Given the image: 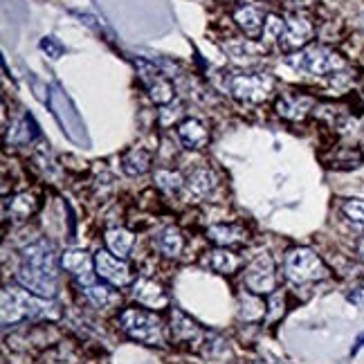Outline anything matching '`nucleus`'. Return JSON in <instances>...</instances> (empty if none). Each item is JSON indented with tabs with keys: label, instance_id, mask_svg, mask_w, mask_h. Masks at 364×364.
Segmentation results:
<instances>
[{
	"label": "nucleus",
	"instance_id": "10",
	"mask_svg": "<svg viewBox=\"0 0 364 364\" xmlns=\"http://www.w3.org/2000/svg\"><path fill=\"white\" fill-rule=\"evenodd\" d=\"M139 68V77H142L144 86L149 88L151 100L156 104H169L173 100V88L171 83L162 77V73L156 65H149L146 61H137Z\"/></svg>",
	"mask_w": 364,
	"mask_h": 364
},
{
	"label": "nucleus",
	"instance_id": "24",
	"mask_svg": "<svg viewBox=\"0 0 364 364\" xmlns=\"http://www.w3.org/2000/svg\"><path fill=\"white\" fill-rule=\"evenodd\" d=\"M7 212L14 220H25L36 212V200L32 193H16L14 198L7 203Z\"/></svg>",
	"mask_w": 364,
	"mask_h": 364
},
{
	"label": "nucleus",
	"instance_id": "9",
	"mask_svg": "<svg viewBox=\"0 0 364 364\" xmlns=\"http://www.w3.org/2000/svg\"><path fill=\"white\" fill-rule=\"evenodd\" d=\"M313 38V25L304 16H288L284 21L282 32L277 36V43L282 50H301Z\"/></svg>",
	"mask_w": 364,
	"mask_h": 364
},
{
	"label": "nucleus",
	"instance_id": "1",
	"mask_svg": "<svg viewBox=\"0 0 364 364\" xmlns=\"http://www.w3.org/2000/svg\"><path fill=\"white\" fill-rule=\"evenodd\" d=\"M59 311L52 301L34 295V292L9 286L3 290V324H18L23 319H38V317H57Z\"/></svg>",
	"mask_w": 364,
	"mask_h": 364
},
{
	"label": "nucleus",
	"instance_id": "21",
	"mask_svg": "<svg viewBox=\"0 0 364 364\" xmlns=\"http://www.w3.org/2000/svg\"><path fill=\"white\" fill-rule=\"evenodd\" d=\"M122 169L129 176H144L151 169V153L146 149H131L122 160Z\"/></svg>",
	"mask_w": 364,
	"mask_h": 364
},
{
	"label": "nucleus",
	"instance_id": "3",
	"mask_svg": "<svg viewBox=\"0 0 364 364\" xmlns=\"http://www.w3.org/2000/svg\"><path fill=\"white\" fill-rule=\"evenodd\" d=\"M119 324L126 335H131L133 340L151 344V346H160L164 344V335H162V321L156 313L142 311V308H129L119 315Z\"/></svg>",
	"mask_w": 364,
	"mask_h": 364
},
{
	"label": "nucleus",
	"instance_id": "19",
	"mask_svg": "<svg viewBox=\"0 0 364 364\" xmlns=\"http://www.w3.org/2000/svg\"><path fill=\"white\" fill-rule=\"evenodd\" d=\"M216 189V176L209 169H196L187 178V191L196 198H207L209 193H214Z\"/></svg>",
	"mask_w": 364,
	"mask_h": 364
},
{
	"label": "nucleus",
	"instance_id": "12",
	"mask_svg": "<svg viewBox=\"0 0 364 364\" xmlns=\"http://www.w3.org/2000/svg\"><path fill=\"white\" fill-rule=\"evenodd\" d=\"M61 265L81 279V284L92 282V270H95V259H90L88 252L83 250H65L61 255Z\"/></svg>",
	"mask_w": 364,
	"mask_h": 364
},
{
	"label": "nucleus",
	"instance_id": "15",
	"mask_svg": "<svg viewBox=\"0 0 364 364\" xmlns=\"http://www.w3.org/2000/svg\"><path fill=\"white\" fill-rule=\"evenodd\" d=\"M234 21L245 32V36H250V38H261L263 32H265V23H268V21L263 18L261 9L252 7V5L241 7L239 11H236L234 14Z\"/></svg>",
	"mask_w": 364,
	"mask_h": 364
},
{
	"label": "nucleus",
	"instance_id": "18",
	"mask_svg": "<svg viewBox=\"0 0 364 364\" xmlns=\"http://www.w3.org/2000/svg\"><path fill=\"white\" fill-rule=\"evenodd\" d=\"M178 135L189 149H203L209 142V133L198 119H185L178 126Z\"/></svg>",
	"mask_w": 364,
	"mask_h": 364
},
{
	"label": "nucleus",
	"instance_id": "11",
	"mask_svg": "<svg viewBox=\"0 0 364 364\" xmlns=\"http://www.w3.org/2000/svg\"><path fill=\"white\" fill-rule=\"evenodd\" d=\"M18 284L25 288V290H30L34 292V295L38 297H43V299H52L54 295H57V279H52V277H46V274H41V272H34L30 268H18Z\"/></svg>",
	"mask_w": 364,
	"mask_h": 364
},
{
	"label": "nucleus",
	"instance_id": "4",
	"mask_svg": "<svg viewBox=\"0 0 364 364\" xmlns=\"http://www.w3.org/2000/svg\"><path fill=\"white\" fill-rule=\"evenodd\" d=\"M286 277L295 286H304L326 279L328 268L311 247H295L286 257Z\"/></svg>",
	"mask_w": 364,
	"mask_h": 364
},
{
	"label": "nucleus",
	"instance_id": "31",
	"mask_svg": "<svg viewBox=\"0 0 364 364\" xmlns=\"http://www.w3.org/2000/svg\"><path fill=\"white\" fill-rule=\"evenodd\" d=\"M362 100H364V95H362Z\"/></svg>",
	"mask_w": 364,
	"mask_h": 364
},
{
	"label": "nucleus",
	"instance_id": "14",
	"mask_svg": "<svg viewBox=\"0 0 364 364\" xmlns=\"http://www.w3.org/2000/svg\"><path fill=\"white\" fill-rule=\"evenodd\" d=\"M313 100L306 95H284L282 100L277 102V113L286 117V119H304L308 115V110L313 108Z\"/></svg>",
	"mask_w": 364,
	"mask_h": 364
},
{
	"label": "nucleus",
	"instance_id": "17",
	"mask_svg": "<svg viewBox=\"0 0 364 364\" xmlns=\"http://www.w3.org/2000/svg\"><path fill=\"white\" fill-rule=\"evenodd\" d=\"M171 335H173V340H180V342H198L200 328L185 313L173 311L171 313Z\"/></svg>",
	"mask_w": 364,
	"mask_h": 364
},
{
	"label": "nucleus",
	"instance_id": "20",
	"mask_svg": "<svg viewBox=\"0 0 364 364\" xmlns=\"http://www.w3.org/2000/svg\"><path fill=\"white\" fill-rule=\"evenodd\" d=\"M104 239H106V247H108L110 252H113L115 257H119V259H124L126 255H129L131 247H133V243H135L133 232L124 230V228H113V230H108Z\"/></svg>",
	"mask_w": 364,
	"mask_h": 364
},
{
	"label": "nucleus",
	"instance_id": "23",
	"mask_svg": "<svg viewBox=\"0 0 364 364\" xmlns=\"http://www.w3.org/2000/svg\"><path fill=\"white\" fill-rule=\"evenodd\" d=\"M207 265L212 268L214 272L218 274H232L236 268H239V259H236V255H232V252L225 247V250H212L207 255Z\"/></svg>",
	"mask_w": 364,
	"mask_h": 364
},
{
	"label": "nucleus",
	"instance_id": "5",
	"mask_svg": "<svg viewBox=\"0 0 364 364\" xmlns=\"http://www.w3.org/2000/svg\"><path fill=\"white\" fill-rule=\"evenodd\" d=\"M274 81L268 75H236L230 79V92L241 102L261 104L272 95Z\"/></svg>",
	"mask_w": 364,
	"mask_h": 364
},
{
	"label": "nucleus",
	"instance_id": "28",
	"mask_svg": "<svg viewBox=\"0 0 364 364\" xmlns=\"http://www.w3.org/2000/svg\"><path fill=\"white\" fill-rule=\"evenodd\" d=\"M346 299H348V304H353L358 308H364V288H353L346 295Z\"/></svg>",
	"mask_w": 364,
	"mask_h": 364
},
{
	"label": "nucleus",
	"instance_id": "29",
	"mask_svg": "<svg viewBox=\"0 0 364 364\" xmlns=\"http://www.w3.org/2000/svg\"><path fill=\"white\" fill-rule=\"evenodd\" d=\"M270 306L274 308V311L270 313L268 319H274V317H279V315H284V295H279V292H277V295H272V304H270Z\"/></svg>",
	"mask_w": 364,
	"mask_h": 364
},
{
	"label": "nucleus",
	"instance_id": "16",
	"mask_svg": "<svg viewBox=\"0 0 364 364\" xmlns=\"http://www.w3.org/2000/svg\"><path fill=\"white\" fill-rule=\"evenodd\" d=\"M153 245H156V250H160L164 257L176 259L180 257L182 247H185V241H182V234L178 228H164L153 236Z\"/></svg>",
	"mask_w": 364,
	"mask_h": 364
},
{
	"label": "nucleus",
	"instance_id": "26",
	"mask_svg": "<svg viewBox=\"0 0 364 364\" xmlns=\"http://www.w3.org/2000/svg\"><path fill=\"white\" fill-rule=\"evenodd\" d=\"M86 295L95 306H100V308H108L119 299L108 286H100V284H92V282L86 284Z\"/></svg>",
	"mask_w": 364,
	"mask_h": 364
},
{
	"label": "nucleus",
	"instance_id": "22",
	"mask_svg": "<svg viewBox=\"0 0 364 364\" xmlns=\"http://www.w3.org/2000/svg\"><path fill=\"white\" fill-rule=\"evenodd\" d=\"M209 241H214L220 247H228L234 243H241L245 239V232L239 225H212L207 230Z\"/></svg>",
	"mask_w": 364,
	"mask_h": 364
},
{
	"label": "nucleus",
	"instance_id": "2",
	"mask_svg": "<svg viewBox=\"0 0 364 364\" xmlns=\"http://www.w3.org/2000/svg\"><path fill=\"white\" fill-rule=\"evenodd\" d=\"M286 63L290 68H295L297 73L315 75V77H326L333 73H340V70H344V65H346L340 54L326 46H308L295 54H290Z\"/></svg>",
	"mask_w": 364,
	"mask_h": 364
},
{
	"label": "nucleus",
	"instance_id": "6",
	"mask_svg": "<svg viewBox=\"0 0 364 364\" xmlns=\"http://www.w3.org/2000/svg\"><path fill=\"white\" fill-rule=\"evenodd\" d=\"M95 274L108 282L110 286H126L133 282L131 265L124 259L115 257L110 250H100L95 255Z\"/></svg>",
	"mask_w": 364,
	"mask_h": 364
},
{
	"label": "nucleus",
	"instance_id": "27",
	"mask_svg": "<svg viewBox=\"0 0 364 364\" xmlns=\"http://www.w3.org/2000/svg\"><path fill=\"white\" fill-rule=\"evenodd\" d=\"M342 212H344V216L348 218V223H351V225L364 230V200H358V198L346 200L342 205Z\"/></svg>",
	"mask_w": 364,
	"mask_h": 364
},
{
	"label": "nucleus",
	"instance_id": "13",
	"mask_svg": "<svg viewBox=\"0 0 364 364\" xmlns=\"http://www.w3.org/2000/svg\"><path fill=\"white\" fill-rule=\"evenodd\" d=\"M133 297L137 299V304L153 308V311H160V308H164L166 304H169L162 286L151 282V279H137L135 288H133Z\"/></svg>",
	"mask_w": 364,
	"mask_h": 364
},
{
	"label": "nucleus",
	"instance_id": "7",
	"mask_svg": "<svg viewBox=\"0 0 364 364\" xmlns=\"http://www.w3.org/2000/svg\"><path fill=\"white\" fill-rule=\"evenodd\" d=\"M277 277H274V261L270 255H259L250 263L245 274V286L252 295H270L274 290Z\"/></svg>",
	"mask_w": 364,
	"mask_h": 364
},
{
	"label": "nucleus",
	"instance_id": "30",
	"mask_svg": "<svg viewBox=\"0 0 364 364\" xmlns=\"http://www.w3.org/2000/svg\"><path fill=\"white\" fill-rule=\"evenodd\" d=\"M360 257H362V261H364V239L360 241Z\"/></svg>",
	"mask_w": 364,
	"mask_h": 364
},
{
	"label": "nucleus",
	"instance_id": "25",
	"mask_svg": "<svg viewBox=\"0 0 364 364\" xmlns=\"http://www.w3.org/2000/svg\"><path fill=\"white\" fill-rule=\"evenodd\" d=\"M156 185H158L164 193L176 196V193L182 191V187H187V182L182 180V176L176 173V171L160 169V171H156Z\"/></svg>",
	"mask_w": 364,
	"mask_h": 364
},
{
	"label": "nucleus",
	"instance_id": "8",
	"mask_svg": "<svg viewBox=\"0 0 364 364\" xmlns=\"http://www.w3.org/2000/svg\"><path fill=\"white\" fill-rule=\"evenodd\" d=\"M23 268H30L34 272H41L46 277L57 279V252L54 245L48 241H36L23 250Z\"/></svg>",
	"mask_w": 364,
	"mask_h": 364
}]
</instances>
